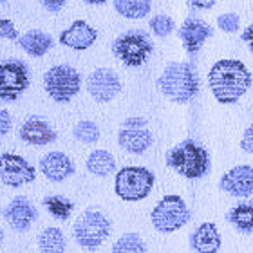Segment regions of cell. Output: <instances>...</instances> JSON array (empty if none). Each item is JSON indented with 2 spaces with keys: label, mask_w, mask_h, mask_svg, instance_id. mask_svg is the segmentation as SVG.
Here are the masks:
<instances>
[{
  "label": "cell",
  "mask_w": 253,
  "mask_h": 253,
  "mask_svg": "<svg viewBox=\"0 0 253 253\" xmlns=\"http://www.w3.org/2000/svg\"><path fill=\"white\" fill-rule=\"evenodd\" d=\"M208 87L219 103L235 105L252 87V73L241 60H219L208 73Z\"/></svg>",
  "instance_id": "6da1fadb"
},
{
  "label": "cell",
  "mask_w": 253,
  "mask_h": 253,
  "mask_svg": "<svg viewBox=\"0 0 253 253\" xmlns=\"http://www.w3.org/2000/svg\"><path fill=\"white\" fill-rule=\"evenodd\" d=\"M158 89L165 98L174 103H188L199 92V78L192 63L188 62H172L159 74Z\"/></svg>",
  "instance_id": "7a4b0ae2"
},
{
  "label": "cell",
  "mask_w": 253,
  "mask_h": 253,
  "mask_svg": "<svg viewBox=\"0 0 253 253\" xmlns=\"http://www.w3.org/2000/svg\"><path fill=\"white\" fill-rule=\"evenodd\" d=\"M167 167L186 179H201L210 170V154L201 143L185 139L167 152Z\"/></svg>",
  "instance_id": "3957f363"
},
{
  "label": "cell",
  "mask_w": 253,
  "mask_h": 253,
  "mask_svg": "<svg viewBox=\"0 0 253 253\" xmlns=\"http://www.w3.org/2000/svg\"><path fill=\"white\" fill-rule=\"evenodd\" d=\"M156 183L152 170L145 167H123L114 177V192L122 201L137 203L147 199Z\"/></svg>",
  "instance_id": "277c9868"
},
{
  "label": "cell",
  "mask_w": 253,
  "mask_h": 253,
  "mask_svg": "<svg viewBox=\"0 0 253 253\" xmlns=\"http://www.w3.org/2000/svg\"><path fill=\"white\" fill-rule=\"evenodd\" d=\"M112 232L111 219L100 210H85L74 221L73 235L78 246L84 250H98Z\"/></svg>",
  "instance_id": "5b68a950"
},
{
  "label": "cell",
  "mask_w": 253,
  "mask_h": 253,
  "mask_svg": "<svg viewBox=\"0 0 253 253\" xmlns=\"http://www.w3.org/2000/svg\"><path fill=\"white\" fill-rule=\"evenodd\" d=\"M154 51V43L141 29L122 33L112 42V53L125 67H141Z\"/></svg>",
  "instance_id": "8992f818"
},
{
  "label": "cell",
  "mask_w": 253,
  "mask_h": 253,
  "mask_svg": "<svg viewBox=\"0 0 253 253\" xmlns=\"http://www.w3.org/2000/svg\"><path fill=\"white\" fill-rule=\"evenodd\" d=\"M190 213L188 205L181 195H165L163 199L158 201V205L154 206L150 211V221L152 226L159 233H174L177 230L188 224Z\"/></svg>",
  "instance_id": "52a82bcc"
},
{
  "label": "cell",
  "mask_w": 253,
  "mask_h": 253,
  "mask_svg": "<svg viewBox=\"0 0 253 253\" xmlns=\"http://www.w3.org/2000/svg\"><path fill=\"white\" fill-rule=\"evenodd\" d=\"M43 89L56 103H69L82 89V76L73 65H53L43 74Z\"/></svg>",
  "instance_id": "ba28073f"
},
{
  "label": "cell",
  "mask_w": 253,
  "mask_h": 253,
  "mask_svg": "<svg viewBox=\"0 0 253 253\" xmlns=\"http://www.w3.org/2000/svg\"><path fill=\"white\" fill-rule=\"evenodd\" d=\"M29 69L22 60L9 58L0 62V100L16 101L29 87Z\"/></svg>",
  "instance_id": "9c48e42d"
},
{
  "label": "cell",
  "mask_w": 253,
  "mask_h": 253,
  "mask_svg": "<svg viewBox=\"0 0 253 253\" xmlns=\"http://www.w3.org/2000/svg\"><path fill=\"white\" fill-rule=\"evenodd\" d=\"M154 136L150 128H148V122L145 118L134 116L126 118L125 122L120 126L118 132V145L128 154L134 156H141L143 152H147L148 148L152 147Z\"/></svg>",
  "instance_id": "30bf717a"
},
{
  "label": "cell",
  "mask_w": 253,
  "mask_h": 253,
  "mask_svg": "<svg viewBox=\"0 0 253 253\" xmlns=\"http://www.w3.org/2000/svg\"><path fill=\"white\" fill-rule=\"evenodd\" d=\"M37 179V169L18 154H0V183L9 188H20Z\"/></svg>",
  "instance_id": "8fae6325"
},
{
  "label": "cell",
  "mask_w": 253,
  "mask_h": 253,
  "mask_svg": "<svg viewBox=\"0 0 253 253\" xmlns=\"http://www.w3.org/2000/svg\"><path fill=\"white\" fill-rule=\"evenodd\" d=\"M87 92L98 103H109L122 92V80L112 69L100 67L94 69L87 76Z\"/></svg>",
  "instance_id": "7c38bea8"
},
{
  "label": "cell",
  "mask_w": 253,
  "mask_h": 253,
  "mask_svg": "<svg viewBox=\"0 0 253 253\" xmlns=\"http://www.w3.org/2000/svg\"><path fill=\"white\" fill-rule=\"evenodd\" d=\"M5 222L9 224L15 232H27L33 226V222L37 221L38 210L27 197H15L7 203V206L2 211Z\"/></svg>",
  "instance_id": "4fadbf2b"
},
{
  "label": "cell",
  "mask_w": 253,
  "mask_h": 253,
  "mask_svg": "<svg viewBox=\"0 0 253 253\" xmlns=\"http://www.w3.org/2000/svg\"><path fill=\"white\" fill-rule=\"evenodd\" d=\"M181 42H183V47L188 54H197L201 51V47L205 45V42L213 35V27L205 22L203 18H195V16H190L186 18L183 24H181L179 31Z\"/></svg>",
  "instance_id": "5bb4252c"
},
{
  "label": "cell",
  "mask_w": 253,
  "mask_h": 253,
  "mask_svg": "<svg viewBox=\"0 0 253 253\" xmlns=\"http://www.w3.org/2000/svg\"><path fill=\"white\" fill-rule=\"evenodd\" d=\"M219 188L232 197H248L253 194V167L239 165L222 175Z\"/></svg>",
  "instance_id": "9a60e30c"
},
{
  "label": "cell",
  "mask_w": 253,
  "mask_h": 253,
  "mask_svg": "<svg viewBox=\"0 0 253 253\" xmlns=\"http://www.w3.org/2000/svg\"><path fill=\"white\" fill-rule=\"evenodd\" d=\"M98 40V31L85 20H74L67 29L60 33L58 42L73 51H87Z\"/></svg>",
  "instance_id": "2e32d148"
},
{
  "label": "cell",
  "mask_w": 253,
  "mask_h": 253,
  "mask_svg": "<svg viewBox=\"0 0 253 253\" xmlns=\"http://www.w3.org/2000/svg\"><path fill=\"white\" fill-rule=\"evenodd\" d=\"M18 136H20L22 141L27 143V145L45 147V145H51V143L56 141L58 134H56V130L51 126V123L45 122L43 118L31 116L20 125Z\"/></svg>",
  "instance_id": "e0dca14e"
},
{
  "label": "cell",
  "mask_w": 253,
  "mask_h": 253,
  "mask_svg": "<svg viewBox=\"0 0 253 253\" xmlns=\"http://www.w3.org/2000/svg\"><path fill=\"white\" fill-rule=\"evenodd\" d=\"M38 167L42 170L43 177L49 179L51 183H63V181L69 179L76 172L73 159L69 158L65 152H58V150L45 154L40 159Z\"/></svg>",
  "instance_id": "ac0fdd59"
},
{
  "label": "cell",
  "mask_w": 253,
  "mask_h": 253,
  "mask_svg": "<svg viewBox=\"0 0 253 253\" xmlns=\"http://www.w3.org/2000/svg\"><path fill=\"white\" fill-rule=\"evenodd\" d=\"M221 244V232L213 222H203L190 235V246L195 253H217Z\"/></svg>",
  "instance_id": "d6986e66"
},
{
  "label": "cell",
  "mask_w": 253,
  "mask_h": 253,
  "mask_svg": "<svg viewBox=\"0 0 253 253\" xmlns=\"http://www.w3.org/2000/svg\"><path fill=\"white\" fill-rule=\"evenodd\" d=\"M18 45L33 58H42L51 51L54 40L49 33L40 31V29H31V31L24 33L22 37H18Z\"/></svg>",
  "instance_id": "ffe728a7"
},
{
  "label": "cell",
  "mask_w": 253,
  "mask_h": 253,
  "mask_svg": "<svg viewBox=\"0 0 253 253\" xmlns=\"http://www.w3.org/2000/svg\"><path fill=\"white\" fill-rule=\"evenodd\" d=\"M85 167L96 177H109L111 174L116 172V159L109 150L98 148V150H92L89 154V158L85 161Z\"/></svg>",
  "instance_id": "44dd1931"
},
{
  "label": "cell",
  "mask_w": 253,
  "mask_h": 253,
  "mask_svg": "<svg viewBox=\"0 0 253 253\" xmlns=\"http://www.w3.org/2000/svg\"><path fill=\"white\" fill-rule=\"evenodd\" d=\"M226 221L237 232L252 233L253 232V205L252 203H239L232 206L226 213Z\"/></svg>",
  "instance_id": "7402d4cb"
},
{
  "label": "cell",
  "mask_w": 253,
  "mask_h": 253,
  "mask_svg": "<svg viewBox=\"0 0 253 253\" xmlns=\"http://www.w3.org/2000/svg\"><path fill=\"white\" fill-rule=\"evenodd\" d=\"M38 248L42 253H65L67 239L60 228L49 226L38 235Z\"/></svg>",
  "instance_id": "603a6c76"
},
{
  "label": "cell",
  "mask_w": 253,
  "mask_h": 253,
  "mask_svg": "<svg viewBox=\"0 0 253 253\" xmlns=\"http://www.w3.org/2000/svg\"><path fill=\"white\" fill-rule=\"evenodd\" d=\"M114 9L123 18L139 20L148 16L152 9V0H114Z\"/></svg>",
  "instance_id": "cb8c5ba5"
},
{
  "label": "cell",
  "mask_w": 253,
  "mask_h": 253,
  "mask_svg": "<svg viewBox=\"0 0 253 253\" xmlns=\"http://www.w3.org/2000/svg\"><path fill=\"white\" fill-rule=\"evenodd\" d=\"M42 205L58 221H67L74 210V203L63 195H45L42 199Z\"/></svg>",
  "instance_id": "d4e9b609"
},
{
  "label": "cell",
  "mask_w": 253,
  "mask_h": 253,
  "mask_svg": "<svg viewBox=\"0 0 253 253\" xmlns=\"http://www.w3.org/2000/svg\"><path fill=\"white\" fill-rule=\"evenodd\" d=\"M112 253H147V244L139 233L128 232L116 239L112 244Z\"/></svg>",
  "instance_id": "484cf974"
},
{
  "label": "cell",
  "mask_w": 253,
  "mask_h": 253,
  "mask_svg": "<svg viewBox=\"0 0 253 253\" xmlns=\"http://www.w3.org/2000/svg\"><path fill=\"white\" fill-rule=\"evenodd\" d=\"M73 136L76 141L84 143V145H94L100 139V126L90 120H82L74 125Z\"/></svg>",
  "instance_id": "4316f807"
},
{
  "label": "cell",
  "mask_w": 253,
  "mask_h": 253,
  "mask_svg": "<svg viewBox=\"0 0 253 253\" xmlns=\"http://www.w3.org/2000/svg\"><path fill=\"white\" fill-rule=\"evenodd\" d=\"M148 27H150V31L159 38H167L170 37L175 29V22L172 16L169 15H156L150 18L148 22Z\"/></svg>",
  "instance_id": "83f0119b"
},
{
  "label": "cell",
  "mask_w": 253,
  "mask_h": 253,
  "mask_svg": "<svg viewBox=\"0 0 253 253\" xmlns=\"http://www.w3.org/2000/svg\"><path fill=\"white\" fill-rule=\"evenodd\" d=\"M217 27L221 29L222 33H237L239 27H241V18H239L237 13H222V15L217 16Z\"/></svg>",
  "instance_id": "f1b7e54d"
},
{
  "label": "cell",
  "mask_w": 253,
  "mask_h": 253,
  "mask_svg": "<svg viewBox=\"0 0 253 253\" xmlns=\"http://www.w3.org/2000/svg\"><path fill=\"white\" fill-rule=\"evenodd\" d=\"M0 38L4 40H18V29L9 18H0Z\"/></svg>",
  "instance_id": "f546056e"
},
{
  "label": "cell",
  "mask_w": 253,
  "mask_h": 253,
  "mask_svg": "<svg viewBox=\"0 0 253 253\" xmlns=\"http://www.w3.org/2000/svg\"><path fill=\"white\" fill-rule=\"evenodd\" d=\"M13 126V116L7 109H0V136H5L11 132Z\"/></svg>",
  "instance_id": "4dcf8cb0"
},
{
  "label": "cell",
  "mask_w": 253,
  "mask_h": 253,
  "mask_svg": "<svg viewBox=\"0 0 253 253\" xmlns=\"http://www.w3.org/2000/svg\"><path fill=\"white\" fill-rule=\"evenodd\" d=\"M241 148L246 154L253 156V123H250V126H246L243 137H241Z\"/></svg>",
  "instance_id": "1f68e13d"
},
{
  "label": "cell",
  "mask_w": 253,
  "mask_h": 253,
  "mask_svg": "<svg viewBox=\"0 0 253 253\" xmlns=\"http://www.w3.org/2000/svg\"><path fill=\"white\" fill-rule=\"evenodd\" d=\"M65 2L67 0H40L42 7L49 13H60L65 7Z\"/></svg>",
  "instance_id": "d6a6232c"
},
{
  "label": "cell",
  "mask_w": 253,
  "mask_h": 253,
  "mask_svg": "<svg viewBox=\"0 0 253 253\" xmlns=\"http://www.w3.org/2000/svg\"><path fill=\"white\" fill-rule=\"evenodd\" d=\"M217 4V0H188V5L192 9L197 11H208Z\"/></svg>",
  "instance_id": "836d02e7"
},
{
  "label": "cell",
  "mask_w": 253,
  "mask_h": 253,
  "mask_svg": "<svg viewBox=\"0 0 253 253\" xmlns=\"http://www.w3.org/2000/svg\"><path fill=\"white\" fill-rule=\"evenodd\" d=\"M241 40L248 45L250 51H252V54H253V24H250V26L244 29L243 35H241Z\"/></svg>",
  "instance_id": "e575fe53"
},
{
  "label": "cell",
  "mask_w": 253,
  "mask_h": 253,
  "mask_svg": "<svg viewBox=\"0 0 253 253\" xmlns=\"http://www.w3.org/2000/svg\"><path fill=\"white\" fill-rule=\"evenodd\" d=\"M82 2H85V4H90V5H101V4H105L107 0H82Z\"/></svg>",
  "instance_id": "d590c367"
},
{
  "label": "cell",
  "mask_w": 253,
  "mask_h": 253,
  "mask_svg": "<svg viewBox=\"0 0 253 253\" xmlns=\"http://www.w3.org/2000/svg\"><path fill=\"white\" fill-rule=\"evenodd\" d=\"M4 230H2V226H0V246H2V243H4Z\"/></svg>",
  "instance_id": "8d00e7d4"
},
{
  "label": "cell",
  "mask_w": 253,
  "mask_h": 253,
  "mask_svg": "<svg viewBox=\"0 0 253 253\" xmlns=\"http://www.w3.org/2000/svg\"><path fill=\"white\" fill-rule=\"evenodd\" d=\"M4 2H7V0H0V4H4Z\"/></svg>",
  "instance_id": "74e56055"
}]
</instances>
